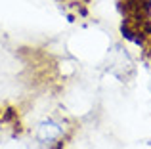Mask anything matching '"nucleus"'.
<instances>
[{
	"label": "nucleus",
	"instance_id": "nucleus-1",
	"mask_svg": "<svg viewBox=\"0 0 151 149\" xmlns=\"http://www.w3.org/2000/svg\"><path fill=\"white\" fill-rule=\"evenodd\" d=\"M73 134H75L73 126H65L63 120L54 119V117L42 119L40 122L37 124V128H35V140L44 147L54 145V143L61 138H73Z\"/></svg>",
	"mask_w": 151,
	"mask_h": 149
},
{
	"label": "nucleus",
	"instance_id": "nucleus-4",
	"mask_svg": "<svg viewBox=\"0 0 151 149\" xmlns=\"http://www.w3.org/2000/svg\"><path fill=\"white\" fill-rule=\"evenodd\" d=\"M0 130H2V120H0Z\"/></svg>",
	"mask_w": 151,
	"mask_h": 149
},
{
	"label": "nucleus",
	"instance_id": "nucleus-2",
	"mask_svg": "<svg viewBox=\"0 0 151 149\" xmlns=\"http://www.w3.org/2000/svg\"><path fill=\"white\" fill-rule=\"evenodd\" d=\"M0 120L6 126H12L15 130L17 128V134H21V122H19V109L14 105H6V107L0 109Z\"/></svg>",
	"mask_w": 151,
	"mask_h": 149
},
{
	"label": "nucleus",
	"instance_id": "nucleus-3",
	"mask_svg": "<svg viewBox=\"0 0 151 149\" xmlns=\"http://www.w3.org/2000/svg\"><path fill=\"white\" fill-rule=\"evenodd\" d=\"M81 2H84V4H90V0H81Z\"/></svg>",
	"mask_w": 151,
	"mask_h": 149
}]
</instances>
